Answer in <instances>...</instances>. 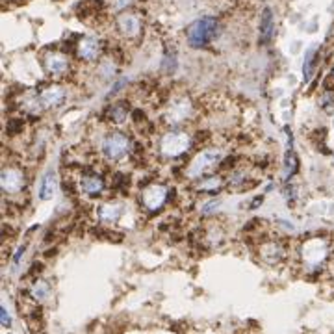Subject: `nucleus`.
Returning a JSON list of instances; mask_svg holds the SVG:
<instances>
[{"instance_id": "4", "label": "nucleus", "mask_w": 334, "mask_h": 334, "mask_svg": "<svg viewBox=\"0 0 334 334\" xmlns=\"http://www.w3.org/2000/svg\"><path fill=\"white\" fill-rule=\"evenodd\" d=\"M217 160H219V152H217V150H204V152H200V155H197L195 160L191 162L190 169H188V175L190 176L202 175V173H206L212 165L216 164Z\"/></svg>"}, {"instance_id": "21", "label": "nucleus", "mask_w": 334, "mask_h": 334, "mask_svg": "<svg viewBox=\"0 0 334 334\" xmlns=\"http://www.w3.org/2000/svg\"><path fill=\"white\" fill-rule=\"evenodd\" d=\"M21 129H22V121H11V123L8 124V134L13 136V134L19 132Z\"/></svg>"}, {"instance_id": "5", "label": "nucleus", "mask_w": 334, "mask_h": 334, "mask_svg": "<svg viewBox=\"0 0 334 334\" xmlns=\"http://www.w3.org/2000/svg\"><path fill=\"white\" fill-rule=\"evenodd\" d=\"M165 195H167V190L164 186L152 184L143 191V202L150 212H156L165 204Z\"/></svg>"}, {"instance_id": "19", "label": "nucleus", "mask_w": 334, "mask_h": 334, "mask_svg": "<svg viewBox=\"0 0 334 334\" xmlns=\"http://www.w3.org/2000/svg\"><path fill=\"white\" fill-rule=\"evenodd\" d=\"M164 71L165 72H175L176 69V54L175 52H165L164 54Z\"/></svg>"}, {"instance_id": "13", "label": "nucleus", "mask_w": 334, "mask_h": 334, "mask_svg": "<svg viewBox=\"0 0 334 334\" xmlns=\"http://www.w3.org/2000/svg\"><path fill=\"white\" fill-rule=\"evenodd\" d=\"M80 188H82V191L86 195L97 197V195H100V191L104 190V182H102V178L97 175H86L80 180Z\"/></svg>"}, {"instance_id": "18", "label": "nucleus", "mask_w": 334, "mask_h": 334, "mask_svg": "<svg viewBox=\"0 0 334 334\" xmlns=\"http://www.w3.org/2000/svg\"><path fill=\"white\" fill-rule=\"evenodd\" d=\"M126 113H129V108H126V102H119L115 104L112 110H110V117H112L113 123H123L126 119Z\"/></svg>"}, {"instance_id": "2", "label": "nucleus", "mask_w": 334, "mask_h": 334, "mask_svg": "<svg viewBox=\"0 0 334 334\" xmlns=\"http://www.w3.org/2000/svg\"><path fill=\"white\" fill-rule=\"evenodd\" d=\"M130 149V141L129 138L121 132H113L110 134L108 138L104 139L102 143V152L106 158L110 160H121Z\"/></svg>"}, {"instance_id": "9", "label": "nucleus", "mask_w": 334, "mask_h": 334, "mask_svg": "<svg viewBox=\"0 0 334 334\" xmlns=\"http://www.w3.org/2000/svg\"><path fill=\"white\" fill-rule=\"evenodd\" d=\"M56 190H58V175L54 169H48L43 175L41 186H39V199L50 200L52 197L56 195Z\"/></svg>"}, {"instance_id": "17", "label": "nucleus", "mask_w": 334, "mask_h": 334, "mask_svg": "<svg viewBox=\"0 0 334 334\" xmlns=\"http://www.w3.org/2000/svg\"><path fill=\"white\" fill-rule=\"evenodd\" d=\"M48 293H50V286H48L46 280H37L30 290L32 299H36V301H45L48 297Z\"/></svg>"}, {"instance_id": "24", "label": "nucleus", "mask_w": 334, "mask_h": 334, "mask_svg": "<svg viewBox=\"0 0 334 334\" xmlns=\"http://www.w3.org/2000/svg\"><path fill=\"white\" fill-rule=\"evenodd\" d=\"M332 74H334V71H332Z\"/></svg>"}, {"instance_id": "20", "label": "nucleus", "mask_w": 334, "mask_h": 334, "mask_svg": "<svg viewBox=\"0 0 334 334\" xmlns=\"http://www.w3.org/2000/svg\"><path fill=\"white\" fill-rule=\"evenodd\" d=\"M24 251H26V245H21V247H19V249H17L15 254H13V258H11V266L17 267V266H19V264H21L22 254H24Z\"/></svg>"}, {"instance_id": "7", "label": "nucleus", "mask_w": 334, "mask_h": 334, "mask_svg": "<svg viewBox=\"0 0 334 334\" xmlns=\"http://www.w3.org/2000/svg\"><path fill=\"white\" fill-rule=\"evenodd\" d=\"M117 28L124 37H136L141 32V21L136 13H121L117 19Z\"/></svg>"}, {"instance_id": "14", "label": "nucleus", "mask_w": 334, "mask_h": 334, "mask_svg": "<svg viewBox=\"0 0 334 334\" xmlns=\"http://www.w3.org/2000/svg\"><path fill=\"white\" fill-rule=\"evenodd\" d=\"M121 214H123V208L119 204H112V202L102 204L100 206V210H98V217H100L104 223H115L119 217H121Z\"/></svg>"}, {"instance_id": "16", "label": "nucleus", "mask_w": 334, "mask_h": 334, "mask_svg": "<svg viewBox=\"0 0 334 334\" xmlns=\"http://www.w3.org/2000/svg\"><path fill=\"white\" fill-rule=\"evenodd\" d=\"M297 167H299V160L293 152V147H292V138H290V145H288V150H286V155H284V175L286 178H292L295 173H297Z\"/></svg>"}, {"instance_id": "12", "label": "nucleus", "mask_w": 334, "mask_h": 334, "mask_svg": "<svg viewBox=\"0 0 334 334\" xmlns=\"http://www.w3.org/2000/svg\"><path fill=\"white\" fill-rule=\"evenodd\" d=\"M273 32H275V19H273V10L271 8H266L262 11V17H260V43L266 45V43L271 41Z\"/></svg>"}, {"instance_id": "8", "label": "nucleus", "mask_w": 334, "mask_h": 334, "mask_svg": "<svg viewBox=\"0 0 334 334\" xmlns=\"http://www.w3.org/2000/svg\"><path fill=\"white\" fill-rule=\"evenodd\" d=\"M45 69L54 76H62L69 69V60L62 52H50L45 58Z\"/></svg>"}, {"instance_id": "3", "label": "nucleus", "mask_w": 334, "mask_h": 334, "mask_svg": "<svg viewBox=\"0 0 334 334\" xmlns=\"http://www.w3.org/2000/svg\"><path fill=\"white\" fill-rule=\"evenodd\" d=\"M190 149V138L186 134L171 132L165 134L162 139V152L165 156H180Z\"/></svg>"}, {"instance_id": "15", "label": "nucleus", "mask_w": 334, "mask_h": 334, "mask_svg": "<svg viewBox=\"0 0 334 334\" xmlns=\"http://www.w3.org/2000/svg\"><path fill=\"white\" fill-rule=\"evenodd\" d=\"M316 60H318V46H310L309 52H306V56H304V63H303V76L306 82L312 80V76H314Z\"/></svg>"}, {"instance_id": "1", "label": "nucleus", "mask_w": 334, "mask_h": 334, "mask_svg": "<svg viewBox=\"0 0 334 334\" xmlns=\"http://www.w3.org/2000/svg\"><path fill=\"white\" fill-rule=\"evenodd\" d=\"M219 30H221V24L216 17H202L199 21L191 22L186 32L188 45L193 48H202V46L210 45L219 36Z\"/></svg>"}, {"instance_id": "10", "label": "nucleus", "mask_w": 334, "mask_h": 334, "mask_svg": "<svg viewBox=\"0 0 334 334\" xmlns=\"http://www.w3.org/2000/svg\"><path fill=\"white\" fill-rule=\"evenodd\" d=\"M65 100V93L62 88L58 86H52V88L45 89V91L39 95V102H41L43 108H56Z\"/></svg>"}, {"instance_id": "22", "label": "nucleus", "mask_w": 334, "mask_h": 334, "mask_svg": "<svg viewBox=\"0 0 334 334\" xmlns=\"http://www.w3.org/2000/svg\"><path fill=\"white\" fill-rule=\"evenodd\" d=\"M0 321H2L4 327H10L11 325V318H10V314H8V310L6 309H0Z\"/></svg>"}, {"instance_id": "11", "label": "nucleus", "mask_w": 334, "mask_h": 334, "mask_svg": "<svg viewBox=\"0 0 334 334\" xmlns=\"http://www.w3.org/2000/svg\"><path fill=\"white\" fill-rule=\"evenodd\" d=\"M24 186V178H22L21 171L17 169H4L2 173V188L8 193H15Z\"/></svg>"}, {"instance_id": "23", "label": "nucleus", "mask_w": 334, "mask_h": 334, "mask_svg": "<svg viewBox=\"0 0 334 334\" xmlns=\"http://www.w3.org/2000/svg\"><path fill=\"white\" fill-rule=\"evenodd\" d=\"M216 206H219V200H214V202H208V204H206L204 208H202V212H204V214H210V212H208V210H214Z\"/></svg>"}, {"instance_id": "6", "label": "nucleus", "mask_w": 334, "mask_h": 334, "mask_svg": "<svg viewBox=\"0 0 334 334\" xmlns=\"http://www.w3.org/2000/svg\"><path fill=\"white\" fill-rule=\"evenodd\" d=\"M76 50H78V56L82 58V60H86V62H95L98 58V54H100V43H98L97 37L86 36L78 41Z\"/></svg>"}]
</instances>
